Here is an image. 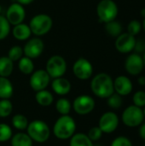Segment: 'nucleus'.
I'll use <instances>...</instances> for the list:
<instances>
[{
  "instance_id": "nucleus-40",
  "label": "nucleus",
  "mask_w": 145,
  "mask_h": 146,
  "mask_svg": "<svg viewBox=\"0 0 145 146\" xmlns=\"http://www.w3.org/2000/svg\"><path fill=\"white\" fill-rule=\"evenodd\" d=\"M138 84H139V85H141V86H145L144 76H141V77H139V78H138Z\"/></svg>"
},
{
  "instance_id": "nucleus-44",
  "label": "nucleus",
  "mask_w": 145,
  "mask_h": 146,
  "mask_svg": "<svg viewBox=\"0 0 145 146\" xmlns=\"http://www.w3.org/2000/svg\"><path fill=\"white\" fill-rule=\"evenodd\" d=\"M143 111H144V117H145V108H144V110Z\"/></svg>"
},
{
  "instance_id": "nucleus-15",
  "label": "nucleus",
  "mask_w": 145,
  "mask_h": 146,
  "mask_svg": "<svg viewBox=\"0 0 145 146\" xmlns=\"http://www.w3.org/2000/svg\"><path fill=\"white\" fill-rule=\"evenodd\" d=\"M136 38L128 33L120 34L115 41V48L121 53H129L134 50Z\"/></svg>"
},
{
  "instance_id": "nucleus-33",
  "label": "nucleus",
  "mask_w": 145,
  "mask_h": 146,
  "mask_svg": "<svg viewBox=\"0 0 145 146\" xmlns=\"http://www.w3.org/2000/svg\"><path fill=\"white\" fill-rule=\"evenodd\" d=\"M141 28H142V24L140 23V21H138V20H132L128 24L127 33L135 37L140 33Z\"/></svg>"
},
{
  "instance_id": "nucleus-32",
  "label": "nucleus",
  "mask_w": 145,
  "mask_h": 146,
  "mask_svg": "<svg viewBox=\"0 0 145 146\" xmlns=\"http://www.w3.org/2000/svg\"><path fill=\"white\" fill-rule=\"evenodd\" d=\"M108 104L110 108L114 109V110H117L119 108L121 107L122 104H123V100L121 95L117 94L116 92L113 93L111 96H109L108 98Z\"/></svg>"
},
{
  "instance_id": "nucleus-2",
  "label": "nucleus",
  "mask_w": 145,
  "mask_h": 146,
  "mask_svg": "<svg viewBox=\"0 0 145 146\" xmlns=\"http://www.w3.org/2000/svg\"><path fill=\"white\" fill-rule=\"evenodd\" d=\"M76 131V122L69 115L60 116L55 122L53 127V133L62 140L70 139Z\"/></svg>"
},
{
  "instance_id": "nucleus-41",
  "label": "nucleus",
  "mask_w": 145,
  "mask_h": 146,
  "mask_svg": "<svg viewBox=\"0 0 145 146\" xmlns=\"http://www.w3.org/2000/svg\"><path fill=\"white\" fill-rule=\"evenodd\" d=\"M140 14H141V15H142L144 18H145V8H144V9H141Z\"/></svg>"
},
{
  "instance_id": "nucleus-11",
  "label": "nucleus",
  "mask_w": 145,
  "mask_h": 146,
  "mask_svg": "<svg viewBox=\"0 0 145 146\" xmlns=\"http://www.w3.org/2000/svg\"><path fill=\"white\" fill-rule=\"evenodd\" d=\"M118 126L119 117L112 111L104 113L99 119L98 127L103 133H112L117 129Z\"/></svg>"
},
{
  "instance_id": "nucleus-37",
  "label": "nucleus",
  "mask_w": 145,
  "mask_h": 146,
  "mask_svg": "<svg viewBox=\"0 0 145 146\" xmlns=\"http://www.w3.org/2000/svg\"><path fill=\"white\" fill-rule=\"evenodd\" d=\"M134 50L137 51V53H143L145 51V40L139 39L136 40V44L134 46Z\"/></svg>"
},
{
  "instance_id": "nucleus-8",
  "label": "nucleus",
  "mask_w": 145,
  "mask_h": 146,
  "mask_svg": "<svg viewBox=\"0 0 145 146\" xmlns=\"http://www.w3.org/2000/svg\"><path fill=\"white\" fill-rule=\"evenodd\" d=\"M95 100L89 95L78 96L73 102L72 108L79 115H86L95 109Z\"/></svg>"
},
{
  "instance_id": "nucleus-5",
  "label": "nucleus",
  "mask_w": 145,
  "mask_h": 146,
  "mask_svg": "<svg viewBox=\"0 0 145 146\" xmlns=\"http://www.w3.org/2000/svg\"><path fill=\"white\" fill-rule=\"evenodd\" d=\"M97 14L101 22L114 21L118 15L117 4L113 0H101L97 6Z\"/></svg>"
},
{
  "instance_id": "nucleus-9",
  "label": "nucleus",
  "mask_w": 145,
  "mask_h": 146,
  "mask_svg": "<svg viewBox=\"0 0 145 146\" xmlns=\"http://www.w3.org/2000/svg\"><path fill=\"white\" fill-rule=\"evenodd\" d=\"M73 73L80 80L90 79L93 74V67L90 61L85 58H79L73 65Z\"/></svg>"
},
{
  "instance_id": "nucleus-1",
  "label": "nucleus",
  "mask_w": 145,
  "mask_h": 146,
  "mask_svg": "<svg viewBox=\"0 0 145 146\" xmlns=\"http://www.w3.org/2000/svg\"><path fill=\"white\" fill-rule=\"evenodd\" d=\"M91 89L94 95L100 98H108L115 92L114 80L106 73H100L93 77L91 82Z\"/></svg>"
},
{
  "instance_id": "nucleus-43",
  "label": "nucleus",
  "mask_w": 145,
  "mask_h": 146,
  "mask_svg": "<svg viewBox=\"0 0 145 146\" xmlns=\"http://www.w3.org/2000/svg\"><path fill=\"white\" fill-rule=\"evenodd\" d=\"M142 57H143V60H144V66H145V51L144 52V56H143Z\"/></svg>"
},
{
  "instance_id": "nucleus-39",
  "label": "nucleus",
  "mask_w": 145,
  "mask_h": 146,
  "mask_svg": "<svg viewBox=\"0 0 145 146\" xmlns=\"http://www.w3.org/2000/svg\"><path fill=\"white\" fill-rule=\"evenodd\" d=\"M34 0H16V2L21 5H27L30 4L31 3H32Z\"/></svg>"
},
{
  "instance_id": "nucleus-7",
  "label": "nucleus",
  "mask_w": 145,
  "mask_h": 146,
  "mask_svg": "<svg viewBox=\"0 0 145 146\" xmlns=\"http://www.w3.org/2000/svg\"><path fill=\"white\" fill-rule=\"evenodd\" d=\"M45 70L52 79L62 77L67 70V62L61 56H52L46 62Z\"/></svg>"
},
{
  "instance_id": "nucleus-18",
  "label": "nucleus",
  "mask_w": 145,
  "mask_h": 146,
  "mask_svg": "<svg viewBox=\"0 0 145 146\" xmlns=\"http://www.w3.org/2000/svg\"><path fill=\"white\" fill-rule=\"evenodd\" d=\"M12 33L13 36L18 40H26L30 38L32 34V31L30 29L29 25H26L22 22L14 26Z\"/></svg>"
},
{
  "instance_id": "nucleus-24",
  "label": "nucleus",
  "mask_w": 145,
  "mask_h": 146,
  "mask_svg": "<svg viewBox=\"0 0 145 146\" xmlns=\"http://www.w3.org/2000/svg\"><path fill=\"white\" fill-rule=\"evenodd\" d=\"M19 70L24 74H31L34 70V64L31 58L27 56H22L18 62Z\"/></svg>"
},
{
  "instance_id": "nucleus-28",
  "label": "nucleus",
  "mask_w": 145,
  "mask_h": 146,
  "mask_svg": "<svg viewBox=\"0 0 145 146\" xmlns=\"http://www.w3.org/2000/svg\"><path fill=\"white\" fill-rule=\"evenodd\" d=\"M13 111V104L9 99L0 100V117L5 118L10 115Z\"/></svg>"
},
{
  "instance_id": "nucleus-10",
  "label": "nucleus",
  "mask_w": 145,
  "mask_h": 146,
  "mask_svg": "<svg viewBox=\"0 0 145 146\" xmlns=\"http://www.w3.org/2000/svg\"><path fill=\"white\" fill-rule=\"evenodd\" d=\"M31 74L32 75L30 77L29 84L33 91L38 92L46 89L50 84V77L45 69H38L33 71Z\"/></svg>"
},
{
  "instance_id": "nucleus-36",
  "label": "nucleus",
  "mask_w": 145,
  "mask_h": 146,
  "mask_svg": "<svg viewBox=\"0 0 145 146\" xmlns=\"http://www.w3.org/2000/svg\"><path fill=\"white\" fill-rule=\"evenodd\" d=\"M110 146H132L131 140L124 136H120L115 138Z\"/></svg>"
},
{
  "instance_id": "nucleus-16",
  "label": "nucleus",
  "mask_w": 145,
  "mask_h": 146,
  "mask_svg": "<svg viewBox=\"0 0 145 146\" xmlns=\"http://www.w3.org/2000/svg\"><path fill=\"white\" fill-rule=\"evenodd\" d=\"M132 88L133 86L131 80L125 75H120L114 80L115 92L121 97L129 95L132 92Z\"/></svg>"
},
{
  "instance_id": "nucleus-21",
  "label": "nucleus",
  "mask_w": 145,
  "mask_h": 146,
  "mask_svg": "<svg viewBox=\"0 0 145 146\" xmlns=\"http://www.w3.org/2000/svg\"><path fill=\"white\" fill-rule=\"evenodd\" d=\"M69 146H94V145L87 134L79 133H74L70 138Z\"/></svg>"
},
{
  "instance_id": "nucleus-3",
  "label": "nucleus",
  "mask_w": 145,
  "mask_h": 146,
  "mask_svg": "<svg viewBox=\"0 0 145 146\" xmlns=\"http://www.w3.org/2000/svg\"><path fill=\"white\" fill-rule=\"evenodd\" d=\"M26 132L32 141L39 144L46 142L50 136L49 126L41 120H34L28 123Z\"/></svg>"
},
{
  "instance_id": "nucleus-6",
  "label": "nucleus",
  "mask_w": 145,
  "mask_h": 146,
  "mask_svg": "<svg viewBox=\"0 0 145 146\" xmlns=\"http://www.w3.org/2000/svg\"><path fill=\"white\" fill-rule=\"evenodd\" d=\"M144 115L142 108L136 105L128 106L122 113L121 120L123 123L129 127H136L142 124Z\"/></svg>"
},
{
  "instance_id": "nucleus-22",
  "label": "nucleus",
  "mask_w": 145,
  "mask_h": 146,
  "mask_svg": "<svg viewBox=\"0 0 145 146\" xmlns=\"http://www.w3.org/2000/svg\"><path fill=\"white\" fill-rule=\"evenodd\" d=\"M11 146H32V140L27 133H17L10 139Z\"/></svg>"
},
{
  "instance_id": "nucleus-31",
  "label": "nucleus",
  "mask_w": 145,
  "mask_h": 146,
  "mask_svg": "<svg viewBox=\"0 0 145 146\" xmlns=\"http://www.w3.org/2000/svg\"><path fill=\"white\" fill-rule=\"evenodd\" d=\"M22 56H23V48H21L19 45H14L9 49L7 56L12 62H16L19 61L22 57Z\"/></svg>"
},
{
  "instance_id": "nucleus-13",
  "label": "nucleus",
  "mask_w": 145,
  "mask_h": 146,
  "mask_svg": "<svg viewBox=\"0 0 145 146\" xmlns=\"http://www.w3.org/2000/svg\"><path fill=\"white\" fill-rule=\"evenodd\" d=\"M144 67L143 57L138 53H132L127 56L125 62V68L126 72L132 75H138L141 74Z\"/></svg>"
},
{
  "instance_id": "nucleus-34",
  "label": "nucleus",
  "mask_w": 145,
  "mask_h": 146,
  "mask_svg": "<svg viewBox=\"0 0 145 146\" xmlns=\"http://www.w3.org/2000/svg\"><path fill=\"white\" fill-rule=\"evenodd\" d=\"M132 101L134 105L143 108L145 107V92L144 91H138L137 92L132 98Z\"/></svg>"
},
{
  "instance_id": "nucleus-14",
  "label": "nucleus",
  "mask_w": 145,
  "mask_h": 146,
  "mask_svg": "<svg viewBox=\"0 0 145 146\" xmlns=\"http://www.w3.org/2000/svg\"><path fill=\"white\" fill-rule=\"evenodd\" d=\"M44 48V42L39 38H33L26 43L23 48V54L31 59H34L43 53Z\"/></svg>"
},
{
  "instance_id": "nucleus-23",
  "label": "nucleus",
  "mask_w": 145,
  "mask_h": 146,
  "mask_svg": "<svg viewBox=\"0 0 145 146\" xmlns=\"http://www.w3.org/2000/svg\"><path fill=\"white\" fill-rule=\"evenodd\" d=\"M14 62H12L8 56L0 57V76L8 78L13 72Z\"/></svg>"
},
{
  "instance_id": "nucleus-45",
  "label": "nucleus",
  "mask_w": 145,
  "mask_h": 146,
  "mask_svg": "<svg viewBox=\"0 0 145 146\" xmlns=\"http://www.w3.org/2000/svg\"><path fill=\"white\" fill-rule=\"evenodd\" d=\"M0 13H1V5H0Z\"/></svg>"
},
{
  "instance_id": "nucleus-12",
  "label": "nucleus",
  "mask_w": 145,
  "mask_h": 146,
  "mask_svg": "<svg viewBox=\"0 0 145 146\" xmlns=\"http://www.w3.org/2000/svg\"><path fill=\"white\" fill-rule=\"evenodd\" d=\"M5 17L10 25L15 26L22 23L26 17V11L23 5L18 3L17 2L11 3L6 11Z\"/></svg>"
},
{
  "instance_id": "nucleus-20",
  "label": "nucleus",
  "mask_w": 145,
  "mask_h": 146,
  "mask_svg": "<svg viewBox=\"0 0 145 146\" xmlns=\"http://www.w3.org/2000/svg\"><path fill=\"white\" fill-rule=\"evenodd\" d=\"M35 100L38 103V104H39L40 106L48 107L52 104L54 101V97L50 92L44 89V90L36 92Z\"/></svg>"
},
{
  "instance_id": "nucleus-4",
  "label": "nucleus",
  "mask_w": 145,
  "mask_h": 146,
  "mask_svg": "<svg viewBox=\"0 0 145 146\" xmlns=\"http://www.w3.org/2000/svg\"><path fill=\"white\" fill-rule=\"evenodd\" d=\"M53 21L50 16L46 14H38L34 15L29 23L32 33L36 36H43L49 33L52 27Z\"/></svg>"
},
{
  "instance_id": "nucleus-19",
  "label": "nucleus",
  "mask_w": 145,
  "mask_h": 146,
  "mask_svg": "<svg viewBox=\"0 0 145 146\" xmlns=\"http://www.w3.org/2000/svg\"><path fill=\"white\" fill-rule=\"evenodd\" d=\"M14 92L13 85L6 77L0 76V98L9 99Z\"/></svg>"
},
{
  "instance_id": "nucleus-38",
  "label": "nucleus",
  "mask_w": 145,
  "mask_h": 146,
  "mask_svg": "<svg viewBox=\"0 0 145 146\" xmlns=\"http://www.w3.org/2000/svg\"><path fill=\"white\" fill-rule=\"evenodd\" d=\"M139 135L143 139L145 140V123L141 126V127L139 129Z\"/></svg>"
},
{
  "instance_id": "nucleus-30",
  "label": "nucleus",
  "mask_w": 145,
  "mask_h": 146,
  "mask_svg": "<svg viewBox=\"0 0 145 146\" xmlns=\"http://www.w3.org/2000/svg\"><path fill=\"white\" fill-rule=\"evenodd\" d=\"M10 32V24L5 16L0 15V40L4 39Z\"/></svg>"
},
{
  "instance_id": "nucleus-35",
  "label": "nucleus",
  "mask_w": 145,
  "mask_h": 146,
  "mask_svg": "<svg viewBox=\"0 0 145 146\" xmlns=\"http://www.w3.org/2000/svg\"><path fill=\"white\" fill-rule=\"evenodd\" d=\"M103 133L102 130L99 128V127H91V128L88 131L87 136L89 137V139H90L92 142H95V141L99 140V139L102 138Z\"/></svg>"
},
{
  "instance_id": "nucleus-17",
  "label": "nucleus",
  "mask_w": 145,
  "mask_h": 146,
  "mask_svg": "<svg viewBox=\"0 0 145 146\" xmlns=\"http://www.w3.org/2000/svg\"><path fill=\"white\" fill-rule=\"evenodd\" d=\"M51 87L54 92H56L57 95L64 96L70 92L71 83L68 80L63 77H59L53 80L51 83Z\"/></svg>"
},
{
  "instance_id": "nucleus-42",
  "label": "nucleus",
  "mask_w": 145,
  "mask_h": 146,
  "mask_svg": "<svg viewBox=\"0 0 145 146\" xmlns=\"http://www.w3.org/2000/svg\"><path fill=\"white\" fill-rule=\"evenodd\" d=\"M142 27L144 28L145 32V18H144V21H143V23H142Z\"/></svg>"
},
{
  "instance_id": "nucleus-27",
  "label": "nucleus",
  "mask_w": 145,
  "mask_h": 146,
  "mask_svg": "<svg viewBox=\"0 0 145 146\" xmlns=\"http://www.w3.org/2000/svg\"><path fill=\"white\" fill-rule=\"evenodd\" d=\"M12 125L17 130H25L28 126V120L25 115L16 114L12 118Z\"/></svg>"
},
{
  "instance_id": "nucleus-25",
  "label": "nucleus",
  "mask_w": 145,
  "mask_h": 146,
  "mask_svg": "<svg viewBox=\"0 0 145 146\" xmlns=\"http://www.w3.org/2000/svg\"><path fill=\"white\" fill-rule=\"evenodd\" d=\"M56 109L61 115H69L72 109V104L67 98H59L56 103Z\"/></svg>"
},
{
  "instance_id": "nucleus-29",
  "label": "nucleus",
  "mask_w": 145,
  "mask_h": 146,
  "mask_svg": "<svg viewBox=\"0 0 145 146\" xmlns=\"http://www.w3.org/2000/svg\"><path fill=\"white\" fill-rule=\"evenodd\" d=\"M12 136L13 133L11 127L5 123H0V142H7L12 138Z\"/></svg>"
},
{
  "instance_id": "nucleus-26",
  "label": "nucleus",
  "mask_w": 145,
  "mask_h": 146,
  "mask_svg": "<svg viewBox=\"0 0 145 146\" xmlns=\"http://www.w3.org/2000/svg\"><path fill=\"white\" fill-rule=\"evenodd\" d=\"M105 29L106 32L112 37L117 38L120 34L122 33V26L115 20L105 23Z\"/></svg>"
}]
</instances>
